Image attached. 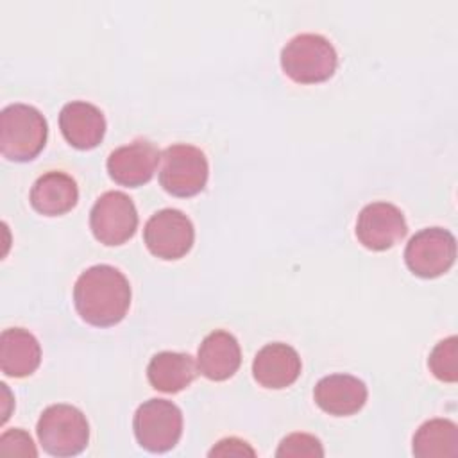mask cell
Returning a JSON list of instances; mask_svg holds the SVG:
<instances>
[{
    "mask_svg": "<svg viewBox=\"0 0 458 458\" xmlns=\"http://www.w3.org/2000/svg\"><path fill=\"white\" fill-rule=\"evenodd\" d=\"M73 304L81 318L95 327L118 324L131 306V284L111 265H93L75 281Z\"/></svg>",
    "mask_w": 458,
    "mask_h": 458,
    "instance_id": "cell-1",
    "label": "cell"
},
{
    "mask_svg": "<svg viewBox=\"0 0 458 458\" xmlns=\"http://www.w3.org/2000/svg\"><path fill=\"white\" fill-rule=\"evenodd\" d=\"M48 125L29 104H11L0 113V152L9 161H30L45 147Z\"/></svg>",
    "mask_w": 458,
    "mask_h": 458,
    "instance_id": "cell-2",
    "label": "cell"
},
{
    "mask_svg": "<svg viewBox=\"0 0 458 458\" xmlns=\"http://www.w3.org/2000/svg\"><path fill=\"white\" fill-rule=\"evenodd\" d=\"M283 72L299 84H317L333 77L338 55L331 41L306 32L292 38L281 50Z\"/></svg>",
    "mask_w": 458,
    "mask_h": 458,
    "instance_id": "cell-3",
    "label": "cell"
},
{
    "mask_svg": "<svg viewBox=\"0 0 458 458\" xmlns=\"http://www.w3.org/2000/svg\"><path fill=\"white\" fill-rule=\"evenodd\" d=\"M41 447L52 456H75L82 453L89 440L86 415L72 404L47 406L36 426Z\"/></svg>",
    "mask_w": 458,
    "mask_h": 458,
    "instance_id": "cell-4",
    "label": "cell"
},
{
    "mask_svg": "<svg viewBox=\"0 0 458 458\" xmlns=\"http://www.w3.org/2000/svg\"><path fill=\"white\" fill-rule=\"evenodd\" d=\"M138 444L150 453L174 449L182 435V411L166 399H148L138 406L132 419Z\"/></svg>",
    "mask_w": 458,
    "mask_h": 458,
    "instance_id": "cell-5",
    "label": "cell"
},
{
    "mask_svg": "<svg viewBox=\"0 0 458 458\" xmlns=\"http://www.w3.org/2000/svg\"><path fill=\"white\" fill-rule=\"evenodd\" d=\"M209 165L204 152L188 143H175L163 150L159 182L175 197H191L204 190Z\"/></svg>",
    "mask_w": 458,
    "mask_h": 458,
    "instance_id": "cell-6",
    "label": "cell"
},
{
    "mask_svg": "<svg viewBox=\"0 0 458 458\" xmlns=\"http://www.w3.org/2000/svg\"><path fill=\"white\" fill-rule=\"evenodd\" d=\"M456 258V240L442 227H426L415 233L406 249L404 261L411 274L433 279L447 272Z\"/></svg>",
    "mask_w": 458,
    "mask_h": 458,
    "instance_id": "cell-7",
    "label": "cell"
},
{
    "mask_svg": "<svg viewBox=\"0 0 458 458\" xmlns=\"http://www.w3.org/2000/svg\"><path fill=\"white\" fill-rule=\"evenodd\" d=\"M89 227L93 236L104 245H122L138 229V211L123 191L102 193L91 208Z\"/></svg>",
    "mask_w": 458,
    "mask_h": 458,
    "instance_id": "cell-8",
    "label": "cell"
},
{
    "mask_svg": "<svg viewBox=\"0 0 458 458\" xmlns=\"http://www.w3.org/2000/svg\"><path fill=\"white\" fill-rule=\"evenodd\" d=\"M195 229L191 220L179 209L165 208L156 211L143 227L147 249L161 259H179L193 245Z\"/></svg>",
    "mask_w": 458,
    "mask_h": 458,
    "instance_id": "cell-9",
    "label": "cell"
},
{
    "mask_svg": "<svg viewBox=\"0 0 458 458\" xmlns=\"http://www.w3.org/2000/svg\"><path fill=\"white\" fill-rule=\"evenodd\" d=\"M408 233L403 211L390 202L367 204L356 220V238L370 250H386Z\"/></svg>",
    "mask_w": 458,
    "mask_h": 458,
    "instance_id": "cell-10",
    "label": "cell"
},
{
    "mask_svg": "<svg viewBox=\"0 0 458 458\" xmlns=\"http://www.w3.org/2000/svg\"><path fill=\"white\" fill-rule=\"evenodd\" d=\"M161 159L159 150L148 140H134L127 145L114 148L107 157L109 177L129 188L148 182Z\"/></svg>",
    "mask_w": 458,
    "mask_h": 458,
    "instance_id": "cell-11",
    "label": "cell"
},
{
    "mask_svg": "<svg viewBox=\"0 0 458 458\" xmlns=\"http://www.w3.org/2000/svg\"><path fill=\"white\" fill-rule=\"evenodd\" d=\"M367 386L351 374H329L318 379L313 388L315 403L320 410L335 417H347L367 403Z\"/></svg>",
    "mask_w": 458,
    "mask_h": 458,
    "instance_id": "cell-12",
    "label": "cell"
},
{
    "mask_svg": "<svg viewBox=\"0 0 458 458\" xmlns=\"http://www.w3.org/2000/svg\"><path fill=\"white\" fill-rule=\"evenodd\" d=\"M302 363L297 351L283 342H272L261 347L252 361L254 379L265 386L281 390L297 381Z\"/></svg>",
    "mask_w": 458,
    "mask_h": 458,
    "instance_id": "cell-13",
    "label": "cell"
},
{
    "mask_svg": "<svg viewBox=\"0 0 458 458\" xmlns=\"http://www.w3.org/2000/svg\"><path fill=\"white\" fill-rule=\"evenodd\" d=\"M59 129L72 147L89 150L102 141L106 118L97 106L84 100H72L59 113Z\"/></svg>",
    "mask_w": 458,
    "mask_h": 458,
    "instance_id": "cell-14",
    "label": "cell"
},
{
    "mask_svg": "<svg viewBox=\"0 0 458 458\" xmlns=\"http://www.w3.org/2000/svg\"><path fill=\"white\" fill-rule=\"evenodd\" d=\"M242 351L238 340L224 329L211 331L197 352V367L211 381H225L240 369Z\"/></svg>",
    "mask_w": 458,
    "mask_h": 458,
    "instance_id": "cell-15",
    "label": "cell"
},
{
    "mask_svg": "<svg viewBox=\"0 0 458 458\" xmlns=\"http://www.w3.org/2000/svg\"><path fill=\"white\" fill-rule=\"evenodd\" d=\"M79 200L77 182L64 172H47L36 179L30 190V206L45 216H59L75 208Z\"/></svg>",
    "mask_w": 458,
    "mask_h": 458,
    "instance_id": "cell-16",
    "label": "cell"
},
{
    "mask_svg": "<svg viewBox=\"0 0 458 458\" xmlns=\"http://www.w3.org/2000/svg\"><path fill=\"white\" fill-rule=\"evenodd\" d=\"M41 361V347L32 333L23 327H9L0 335V369L5 376H30Z\"/></svg>",
    "mask_w": 458,
    "mask_h": 458,
    "instance_id": "cell-17",
    "label": "cell"
},
{
    "mask_svg": "<svg viewBox=\"0 0 458 458\" xmlns=\"http://www.w3.org/2000/svg\"><path fill=\"white\" fill-rule=\"evenodd\" d=\"M197 376V365L186 352L163 351L150 358L147 367V377L152 388L175 394L191 385Z\"/></svg>",
    "mask_w": 458,
    "mask_h": 458,
    "instance_id": "cell-18",
    "label": "cell"
},
{
    "mask_svg": "<svg viewBox=\"0 0 458 458\" xmlns=\"http://www.w3.org/2000/svg\"><path fill=\"white\" fill-rule=\"evenodd\" d=\"M417 458H447L458 454V426L447 419H431L413 435Z\"/></svg>",
    "mask_w": 458,
    "mask_h": 458,
    "instance_id": "cell-19",
    "label": "cell"
},
{
    "mask_svg": "<svg viewBox=\"0 0 458 458\" xmlns=\"http://www.w3.org/2000/svg\"><path fill=\"white\" fill-rule=\"evenodd\" d=\"M458 338L447 336L440 340L428 358V367L433 376L445 383H454L458 379Z\"/></svg>",
    "mask_w": 458,
    "mask_h": 458,
    "instance_id": "cell-20",
    "label": "cell"
},
{
    "mask_svg": "<svg viewBox=\"0 0 458 458\" xmlns=\"http://www.w3.org/2000/svg\"><path fill=\"white\" fill-rule=\"evenodd\" d=\"M277 458H322L324 447L320 440L308 433H292L284 437L276 451Z\"/></svg>",
    "mask_w": 458,
    "mask_h": 458,
    "instance_id": "cell-21",
    "label": "cell"
},
{
    "mask_svg": "<svg viewBox=\"0 0 458 458\" xmlns=\"http://www.w3.org/2000/svg\"><path fill=\"white\" fill-rule=\"evenodd\" d=\"M0 453L9 456H38V449L30 435L20 428H13L0 437Z\"/></svg>",
    "mask_w": 458,
    "mask_h": 458,
    "instance_id": "cell-22",
    "label": "cell"
},
{
    "mask_svg": "<svg viewBox=\"0 0 458 458\" xmlns=\"http://www.w3.org/2000/svg\"><path fill=\"white\" fill-rule=\"evenodd\" d=\"M211 458L215 456H256V451L242 438H236V437H229V438H222L220 442L215 444V447L208 453Z\"/></svg>",
    "mask_w": 458,
    "mask_h": 458,
    "instance_id": "cell-23",
    "label": "cell"
}]
</instances>
